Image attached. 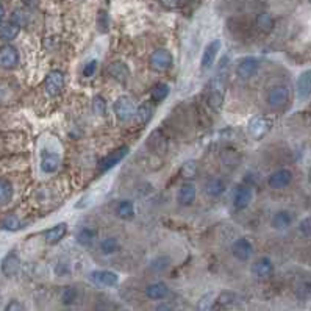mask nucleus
<instances>
[{"label":"nucleus","instance_id":"1","mask_svg":"<svg viewBox=\"0 0 311 311\" xmlns=\"http://www.w3.org/2000/svg\"><path fill=\"white\" fill-rule=\"evenodd\" d=\"M114 114L121 122H127L133 117L136 113V104L130 96H121L116 99V102L113 104Z\"/></svg>","mask_w":311,"mask_h":311},{"label":"nucleus","instance_id":"2","mask_svg":"<svg viewBox=\"0 0 311 311\" xmlns=\"http://www.w3.org/2000/svg\"><path fill=\"white\" fill-rule=\"evenodd\" d=\"M45 93L49 97H58L65 89V74L58 69L50 70L45 77Z\"/></svg>","mask_w":311,"mask_h":311},{"label":"nucleus","instance_id":"3","mask_svg":"<svg viewBox=\"0 0 311 311\" xmlns=\"http://www.w3.org/2000/svg\"><path fill=\"white\" fill-rule=\"evenodd\" d=\"M173 65V55L166 49H158L150 55V68L157 72L168 70Z\"/></svg>","mask_w":311,"mask_h":311},{"label":"nucleus","instance_id":"4","mask_svg":"<svg viewBox=\"0 0 311 311\" xmlns=\"http://www.w3.org/2000/svg\"><path fill=\"white\" fill-rule=\"evenodd\" d=\"M89 280L99 288H113L117 285L119 276L113 271H93L89 274Z\"/></svg>","mask_w":311,"mask_h":311},{"label":"nucleus","instance_id":"5","mask_svg":"<svg viewBox=\"0 0 311 311\" xmlns=\"http://www.w3.org/2000/svg\"><path fill=\"white\" fill-rule=\"evenodd\" d=\"M221 49H222L221 39H213L211 42H208V45L202 53V58H200V69L207 70L211 68L214 65L216 58L219 57V53H221Z\"/></svg>","mask_w":311,"mask_h":311},{"label":"nucleus","instance_id":"6","mask_svg":"<svg viewBox=\"0 0 311 311\" xmlns=\"http://www.w3.org/2000/svg\"><path fill=\"white\" fill-rule=\"evenodd\" d=\"M260 69V60L253 57H247L241 60L236 66V74L242 80H250Z\"/></svg>","mask_w":311,"mask_h":311},{"label":"nucleus","instance_id":"7","mask_svg":"<svg viewBox=\"0 0 311 311\" xmlns=\"http://www.w3.org/2000/svg\"><path fill=\"white\" fill-rule=\"evenodd\" d=\"M127 155H129V147L127 145H122V147H119L116 150H113L111 153H108L106 157H104L102 160L99 161V168L100 171H109L113 169L114 166H117L119 163H121Z\"/></svg>","mask_w":311,"mask_h":311},{"label":"nucleus","instance_id":"8","mask_svg":"<svg viewBox=\"0 0 311 311\" xmlns=\"http://www.w3.org/2000/svg\"><path fill=\"white\" fill-rule=\"evenodd\" d=\"M247 129H249V133L252 138L261 139L263 136H266L268 132L271 130V122L264 116H253L249 121Z\"/></svg>","mask_w":311,"mask_h":311},{"label":"nucleus","instance_id":"9","mask_svg":"<svg viewBox=\"0 0 311 311\" xmlns=\"http://www.w3.org/2000/svg\"><path fill=\"white\" fill-rule=\"evenodd\" d=\"M252 199H253V189L249 185H240L235 189L233 194V207L238 211H241V209H245L250 205Z\"/></svg>","mask_w":311,"mask_h":311},{"label":"nucleus","instance_id":"10","mask_svg":"<svg viewBox=\"0 0 311 311\" xmlns=\"http://www.w3.org/2000/svg\"><path fill=\"white\" fill-rule=\"evenodd\" d=\"M19 65V52L16 50V47L6 44L0 47V68L3 69H14Z\"/></svg>","mask_w":311,"mask_h":311},{"label":"nucleus","instance_id":"11","mask_svg":"<svg viewBox=\"0 0 311 311\" xmlns=\"http://www.w3.org/2000/svg\"><path fill=\"white\" fill-rule=\"evenodd\" d=\"M268 105L271 108H281L289 100V89L286 86H274L268 93Z\"/></svg>","mask_w":311,"mask_h":311},{"label":"nucleus","instance_id":"12","mask_svg":"<svg viewBox=\"0 0 311 311\" xmlns=\"http://www.w3.org/2000/svg\"><path fill=\"white\" fill-rule=\"evenodd\" d=\"M232 253L236 260L247 261L253 255V245L247 238H238L232 245Z\"/></svg>","mask_w":311,"mask_h":311},{"label":"nucleus","instance_id":"13","mask_svg":"<svg viewBox=\"0 0 311 311\" xmlns=\"http://www.w3.org/2000/svg\"><path fill=\"white\" fill-rule=\"evenodd\" d=\"M145 145H147V149L155 153V155H163L164 152L168 150V139L164 138V135L158 130H153L147 141H145Z\"/></svg>","mask_w":311,"mask_h":311},{"label":"nucleus","instance_id":"14","mask_svg":"<svg viewBox=\"0 0 311 311\" xmlns=\"http://www.w3.org/2000/svg\"><path fill=\"white\" fill-rule=\"evenodd\" d=\"M292 181V173L289 169H278L272 172L268 178V185L272 189H283Z\"/></svg>","mask_w":311,"mask_h":311},{"label":"nucleus","instance_id":"15","mask_svg":"<svg viewBox=\"0 0 311 311\" xmlns=\"http://www.w3.org/2000/svg\"><path fill=\"white\" fill-rule=\"evenodd\" d=\"M106 74L119 83H125L130 77V69L124 61H113L111 65H108Z\"/></svg>","mask_w":311,"mask_h":311},{"label":"nucleus","instance_id":"16","mask_svg":"<svg viewBox=\"0 0 311 311\" xmlns=\"http://www.w3.org/2000/svg\"><path fill=\"white\" fill-rule=\"evenodd\" d=\"M60 164H61V157H60L58 153L49 152V150L42 152L39 166H41V171L44 173H53L55 171H58Z\"/></svg>","mask_w":311,"mask_h":311},{"label":"nucleus","instance_id":"17","mask_svg":"<svg viewBox=\"0 0 311 311\" xmlns=\"http://www.w3.org/2000/svg\"><path fill=\"white\" fill-rule=\"evenodd\" d=\"M250 272H252V276L257 277V278H268L269 276H272V272H274V264L266 257L260 258L252 264Z\"/></svg>","mask_w":311,"mask_h":311},{"label":"nucleus","instance_id":"18","mask_svg":"<svg viewBox=\"0 0 311 311\" xmlns=\"http://www.w3.org/2000/svg\"><path fill=\"white\" fill-rule=\"evenodd\" d=\"M196 197H197V189H196V186L186 183V185L180 186V189H178V193H177V202L181 207H188V205H191V204L194 202Z\"/></svg>","mask_w":311,"mask_h":311},{"label":"nucleus","instance_id":"19","mask_svg":"<svg viewBox=\"0 0 311 311\" xmlns=\"http://www.w3.org/2000/svg\"><path fill=\"white\" fill-rule=\"evenodd\" d=\"M19 268H21V263L14 252L8 253L2 261V272L6 277H14L16 274L19 272Z\"/></svg>","mask_w":311,"mask_h":311},{"label":"nucleus","instance_id":"20","mask_svg":"<svg viewBox=\"0 0 311 311\" xmlns=\"http://www.w3.org/2000/svg\"><path fill=\"white\" fill-rule=\"evenodd\" d=\"M225 189H227V186H225L224 180H221V178H209L204 186L205 194L211 199L221 197L225 193Z\"/></svg>","mask_w":311,"mask_h":311},{"label":"nucleus","instance_id":"21","mask_svg":"<svg viewBox=\"0 0 311 311\" xmlns=\"http://www.w3.org/2000/svg\"><path fill=\"white\" fill-rule=\"evenodd\" d=\"M296 91L299 97H308L311 94V69L302 72L296 81Z\"/></svg>","mask_w":311,"mask_h":311},{"label":"nucleus","instance_id":"22","mask_svg":"<svg viewBox=\"0 0 311 311\" xmlns=\"http://www.w3.org/2000/svg\"><path fill=\"white\" fill-rule=\"evenodd\" d=\"M66 233H68V225L65 222H60L57 225H53L52 228H49V230L45 232L44 238L49 244H57L66 236Z\"/></svg>","mask_w":311,"mask_h":311},{"label":"nucleus","instance_id":"23","mask_svg":"<svg viewBox=\"0 0 311 311\" xmlns=\"http://www.w3.org/2000/svg\"><path fill=\"white\" fill-rule=\"evenodd\" d=\"M169 294V288L164 285V283H152L147 288H145V296L150 300H163L164 297H168Z\"/></svg>","mask_w":311,"mask_h":311},{"label":"nucleus","instance_id":"24","mask_svg":"<svg viewBox=\"0 0 311 311\" xmlns=\"http://www.w3.org/2000/svg\"><path fill=\"white\" fill-rule=\"evenodd\" d=\"M224 104V88L217 86L216 81H213L211 89H209L208 94V105L211 106L213 109H219Z\"/></svg>","mask_w":311,"mask_h":311},{"label":"nucleus","instance_id":"25","mask_svg":"<svg viewBox=\"0 0 311 311\" xmlns=\"http://www.w3.org/2000/svg\"><path fill=\"white\" fill-rule=\"evenodd\" d=\"M292 224V216L288 211H278L272 216V227L276 230H285Z\"/></svg>","mask_w":311,"mask_h":311},{"label":"nucleus","instance_id":"26","mask_svg":"<svg viewBox=\"0 0 311 311\" xmlns=\"http://www.w3.org/2000/svg\"><path fill=\"white\" fill-rule=\"evenodd\" d=\"M136 121L139 124H147L153 116V105L150 102H144L136 108Z\"/></svg>","mask_w":311,"mask_h":311},{"label":"nucleus","instance_id":"27","mask_svg":"<svg viewBox=\"0 0 311 311\" xmlns=\"http://www.w3.org/2000/svg\"><path fill=\"white\" fill-rule=\"evenodd\" d=\"M116 214L121 219H132L135 216V205L130 200H122L116 207Z\"/></svg>","mask_w":311,"mask_h":311},{"label":"nucleus","instance_id":"28","mask_svg":"<svg viewBox=\"0 0 311 311\" xmlns=\"http://www.w3.org/2000/svg\"><path fill=\"white\" fill-rule=\"evenodd\" d=\"M96 238H97V233L96 230H93V228H81V230L78 232L77 235V241L81 244V245H86V247H91L94 244L96 241Z\"/></svg>","mask_w":311,"mask_h":311},{"label":"nucleus","instance_id":"29","mask_svg":"<svg viewBox=\"0 0 311 311\" xmlns=\"http://www.w3.org/2000/svg\"><path fill=\"white\" fill-rule=\"evenodd\" d=\"M13 199V185L8 180L0 178V207L6 205Z\"/></svg>","mask_w":311,"mask_h":311},{"label":"nucleus","instance_id":"30","mask_svg":"<svg viewBox=\"0 0 311 311\" xmlns=\"http://www.w3.org/2000/svg\"><path fill=\"white\" fill-rule=\"evenodd\" d=\"M17 33H19V27L14 25L13 22L10 24H5L3 27H0V38L5 39V41H11L14 39Z\"/></svg>","mask_w":311,"mask_h":311},{"label":"nucleus","instance_id":"31","mask_svg":"<svg viewBox=\"0 0 311 311\" xmlns=\"http://www.w3.org/2000/svg\"><path fill=\"white\" fill-rule=\"evenodd\" d=\"M180 175L183 178H186V180L194 178L197 175V163L193 161V160L183 163V166L180 168Z\"/></svg>","mask_w":311,"mask_h":311},{"label":"nucleus","instance_id":"32","mask_svg":"<svg viewBox=\"0 0 311 311\" xmlns=\"http://www.w3.org/2000/svg\"><path fill=\"white\" fill-rule=\"evenodd\" d=\"M257 25L261 32H271L274 29V17L268 13H261L257 17Z\"/></svg>","mask_w":311,"mask_h":311},{"label":"nucleus","instance_id":"33","mask_svg":"<svg viewBox=\"0 0 311 311\" xmlns=\"http://www.w3.org/2000/svg\"><path fill=\"white\" fill-rule=\"evenodd\" d=\"M100 250H102V253L105 255H113L119 250V242L116 238H106V240H104L102 242H100Z\"/></svg>","mask_w":311,"mask_h":311},{"label":"nucleus","instance_id":"34","mask_svg":"<svg viewBox=\"0 0 311 311\" xmlns=\"http://www.w3.org/2000/svg\"><path fill=\"white\" fill-rule=\"evenodd\" d=\"M150 96H152L153 100H157V102H163V100L169 96V86L164 85V83H158L157 86L152 88Z\"/></svg>","mask_w":311,"mask_h":311},{"label":"nucleus","instance_id":"35","mask_svg":"<svg viewBox=\"0 0 311 311\" xmlns=\"http://www.w3.org/2000/svg\"><path fill=\"white\" fill-rule=\"evenodd\" d=\"M216 304V297L213 292H209V294H205L202 299L199 300L197 304V311H213Z\"/></svg>","mask_w":311,"mask_h":311},{"label":"nucleus","instance_id":"36","mask_svg":"<svg viewBox=\"0 0 311 311\" xmlns=\"http://www.w3.org/2000/svg\"><path fill=\"white\" fill-rule=\"evenodd\" d=\"M2 227L8 232H16V230H19V228H21V221H19V217H17V216H13V214L6 216L3 219Z\"/></svg>","mask_w":311,"mask_h":311},{"label":"nucleus","instance_id":"37","mask_svg":"<svg viewBox=\"0 0 311 311\" xmlns=\"http://www.w3.org/2000/svg\"><path fill=\"white\" fill-rule=\"evenodd\" d=\"M11 22L19 27V29L21 27H25L27 24H29V14H27L25 11H22V10H17V11L13 13Z\"/></svg>","mask_w":311,"mask_h":311},{"label":"nucleus","instance_id":"38","mask_svg":"<svg viewBox=\"0 0 311 311\" xmlns=\"http://www.w3.org/2000/svg\"><path fill=\"white\" fill-rule=\"evenodd\" d=\"M93 109H94V113L97 116H104L106 113V102L100 96L94 97V100H93Z\"/></svg>","mask_w":311,"mask_h":311},{"label":"nucleus","instance_id":"39","mask_svg":"<svg viewBox=\"0 0 311 311\" xmlns=\"http://www.w3.org/2000/svg\"><path fill=\"white\" fill-rule=\"evenodd\" d=\"M75 299H77V291H75V288H66L65 291H63L61 300H63V304H65V305L74 304Z\"/></svg>","mask_w":311,"mask_h":311},{"label":"nucleus","instance_id":"40","mask_svg":"<svg viewBox=\"0 0 311 311\" xmlns=\"http://www.w3.org/2000/svg\"><path fill=\"white\" fill-rule=\"evenodd\" d=\"M233 300H235V294L233 292H228V291H224L217 296V302L221 305H230V304H233Z\"/></svg>","mask_w":311,"mask_h":311},{"label":"nucleus","instance_id":"41","mask_svg":"<svg viewBox=\"0 0 311 311\" xmlns=\"http://www.w3.org/2000/svg\"><path fill=\"white\" fill-rule=\"evenodd\" d=\"M299 232L304 236H311V217H305L304 221H300L299 224Z\"/></svg>","mask_w":311,"mask_h":311},{"label":"nucleus","instance_id":"42","mask_svg":"<svg viewBox=\"0 0 311 311\" xmlns=\"http://www.w3.org/2000/svg\"><path fill=\"white\" fill-rule=\"evenodd\" d=\"M97 60H91L88 65L83 68V75L85 77H93L94 74H96V69H97Z\"/></svg>","mask_w":311,"mask_h":311},{"label":"nucleus","instance_id":"43","mask_svg":"<svg viewBox=\"0 0 311 311\" xmlns=\"http://www.w3.org/2000/svg\"><path fill=\"white\" fill-rule=\"evenodd\" d=\"M5 311H22V305L17 300H11L10 304L6 305Z\"/></svg>","mask_w":311,"mask_h":311},{"label":"nucleus","instance_id":"44","mask_svg":"<svg viewBox=\"0 0 311 311\" xmlns=\"http://www.w3.org/2000/svg\"><path fill=\"white\" fill-rule=\"evenodd\" d=\"M160 2L164 5V6H169V8H173L177 6L180 3V0H160Z\"/></svg>","mask_w":311,"mask_h":311},{"label":"nucleus","instance_id":"45","mask_svg":"<svg viewBox=\"0 0 311 311\" xmlns=\"http://www.w3.org/2000/svg\"><path fill=\"white\" fill-rule=\"evenodd\" d=\"M22 3L27 5V6H30V8H33V6H36V5L39 3V0H22Z\"/></svg>","mask_w":311,"mask_h":311},{"label":"nucleus","instance_id":"46","mask_svg":"<svg viewBox=\"0 0 311 311\" xmlns=\"http://www.w3.org/2000/svg\"><path fill=\"white\" fill-rule=\"evenodd\" d=\"M157 311H172V308L168 305V304H160L157 307Z\"/></svg>","mask_w":311,"mask_h":311},{"label":"nucleus","instance_id":"47","mask_svg":"<svg viewBox=\"0 0 311 311\" xmlns=\"http://www.w3.org/2000/svg\"><path fill=\"white\" fill-rule=\"evenodd\" d=\"M3 16H5V10H3V5L0 3V24H2V19H3Z\"/></svg>","mask_w":311,"mask_h":311},{"label":"nucleus","instance_id":"48","mask_svg":"<svg viewBox=\"0 0 311 311\" xmlns=\"http://www.w3.org/2000/svg\"><path fill=\"white\" fill-rule=\"evenodd\" d=\"M5 97V89L2 88V86H0V100H2Z\"/></svg>","mask_w":311,"mask_h":311}]
</instances>
